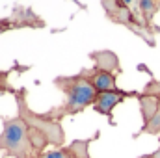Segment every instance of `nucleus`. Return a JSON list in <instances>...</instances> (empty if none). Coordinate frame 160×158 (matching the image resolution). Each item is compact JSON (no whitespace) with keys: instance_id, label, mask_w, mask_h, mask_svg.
Segmentation results:
<instances>
[{"instance_id":"7","label":"nucleus","mask_w":160,"mask_h":158,"mask_svg":"<svg viewBox=\"0 0 160 158\" xmlns=\"http://www.w3.org/2000/svg\"><path fill=\"white\" fill-rule=\"evenodd\" d=\"M80 75L88 80L97 93H106V91H118V77L116 75H110V73H104L97 67H91V69H82Z\"/></svg>"},{"instance_id":"12","label":"nucleus","mask_w":160,"mask_h":158,"mask_svg":"<svg viewBox=\"0 0 160 158\" xmlns=\"http://www.w3.org/2000/svg\"><path fill=\"white\" fill-rule=\"evenodd\" d=\"M41 158H71V156H69L67 149H65V147H62V149H52V151H47V153H45Z\"/></svg>"},{"instance_id":"5","label":"nucleus","mask_w":160,"mask_h":158,"mask_svg":"<svg viewBox=\"0 0 160 158\" xmlns=\"http://www.w3.org/2000/svg\"><path fill=\"white\" fill-rule=\"evenodd\" d=\"M17 28H45V21L36 11H32V7L15 6L9 17L0 19V34L8 30H17Z\"/></svg>"},{"instance_id":"8","label":"nucleus","mask_w":160,"mask_h":158,"mask_svg":"<svg viewBox=\"0 0 160 158\" xmlns=\"http://www.w3.org/2000/svg\"><path fill=\"white\" fill-rule=\"evenodd\" d=\"M89 58L95 63L93 67H97V69H101L104 73H110V75H116V77H119L121 73H123L119 58L112 50H97V52H91Z\"/></svg>"},{"instance_id":"10","label":"nucleus","mask_w":160,"mask_h":158,"mask_svg":"<svg viewBox=\"0 0 160 158\" xmlns=\"http://www.w3.org/2000/svg\"><path fill=\"white\" fill-rule=\"evenodd\" d=\"M140 134H151V136H158L160 134V99H158V104H157V110H155V116L145 125H142L140 132L134 134V138H138Z\"/></svg>"},{"instance_id":"3","label":"nucleus","mask_w":160,"mask_h":158,"mask_svg":"<svg viewBox=\"0 0 160 158\" xmlns=\"http://www.w3.org/2000/svg\"><path fill=\"white\" fill-rule=\"evenodd\" d=\"M0 151L4 153V158H41L47 153L30 132L24 119L19 116L4 119V128L0 132Z\"/></svg>"},{"instance_id":"6","label":"nucleus","mask_w":160,"mask_h":158,"mask_svg":"<svg viewBox=\"0 0 160 158\" xmlns=\"http://www.w3.org/2000/svg\"><path fill=\"white\" fill-rule=\"evenodd\" d=\"M128 97H140V91H123V89H118V91H106V93H97V99L93 102V110L101 116H112V110L123 102L125 99Z\"/></svg>"},{"instance_id":"4","label":"nucleus","mask_w":160,"mask_h":158,"mask_svg":"<svg viewBox=\"0 0 160 158\" xmlns=\"http://www.w3.org/2000/svg\"><path fill=\"white\" fill-rule=\"evenodd\" d=\"M101 6L104 7V11H106V17L112 21V22H116V24H123L125 28H128L132 34H136L140 39H143L149 47H155L157 45V34H160V28L158 26H147L143 21H140L136 15H134V11H132V7H130V4H128V0H102L101 2Z\"/></svg>"},{"instance_id":"2","label":"nucleus","mask_w":160,"mask_h":158,"mask_svg":"<svg viewBox=\"0 0 160 158\" xmlns=\"http://www.w3.org/2000/svg\"><path fill=\"white\" fill-rule=\"evenodd\" d=\"M15 102H17V110H19V117L24 119V123L28 125L30 132L34 134V138L38 140L41 147L47 151L48 145H54L56 149L65 147V132L62 128V123L52 119L48 114H38L28 106L26 101V89L21 87L15 93Z\"/></svg>"},{"instance_id":"11","label":"nucleus","mask_w":160,"mask_h":158,"mask_svg":"<svg viewBox=\"0 0 160 158\" xmlns=\"http://www.w3.org/2000/svg\"><path fill=\"white\" fill-rule=\"evenodd\" d=\"M0 93H17V89L9 84V71H0Z\"/></svg>"},{"instance_id":"9","label":"nucleus","mask_w":160,"mask_h":158,"mask_svg":"<svg viewBox=\"0 0 160 158\" xmlns=\"http://www.w3.org/2000/svg\"><path fill=\"white\" fill-rule=\"evenodd\" d=\"M93 138H88V140H75L71 141L69 145H65L67 153L71 158H89V141Z\"/></svg>"},{"instance_id":"1","label":"nucleus","mask_w":160,"mask_h":158,"mask_svg":"<svg viewBox=\"0 0 160 158\" xmlns=\"http://www.w3.org/2000/svg\"><path fill=\"white\" fill-rule=\"evenodd\" d=\"M54 86L63 93V102L47 114L56 121H62L65 116H75L82 110H86L88 106H93L97 99L95 87L80 73L73 77H56Z\"/></svg>"}]
</instances>
